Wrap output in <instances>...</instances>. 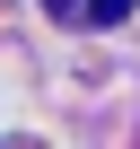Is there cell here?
Wrapping results in <instances>:
<instances>
[{"label":"cell","instance_id":"6da1fadb","mask_svg":"<svg viewBox=\"0 0 140 149\" xmlns=\"http://www.w3.org/2000/svg\"><path fill=\"white\" fill-rule=\"evenodd\" d=\"M70 18H88V26H114V18H131V0H79Z\"/></svg>","mask_w":140,"mask_h":149},{"label":"cell","instance_id":"7a4b0ae2","mask_svg":"<svg viewBox=\"0 0 140 149\" xmlns=\"http://www.w3.org/2000/svg\"><path fill=\"white\" fill-rule=\"evenodd\" d=\"M44 9H53V18H70V9H79V0H44Z\"/></svg>","mask_w":140,"mask_h":149}]
</instances>
